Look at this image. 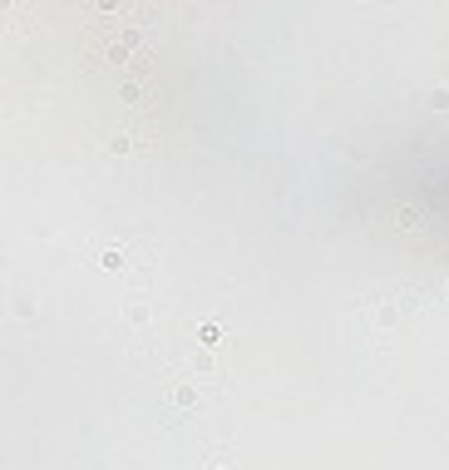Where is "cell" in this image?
<instances>
[{"mask_svg": "<svg viewBox=\"0 0 449 470\" xmlns=\"http://www.w3.org/2000/svg\"><path fill=\"white\" fill-rule=\"evenodd\" d=\"M425 287H375L365 302H361V322L375 342H390V337H400L415 317H420V307H425Z\"/></svg>", "mask_w": 449, "mask_h": 470, "instance_id": "cell-1", "label": "cell"}, {"mask_svg": "<svg viewBox=\"0 0 449 470\" xmlns=\"http://www.w3.org/2000/svg\"><path fill=\"white\" fill-rule=\"evenodd\" d=\"M207 470H233V465H222V460H217V465H207Z\"/></svg>", "mask_w": 449, "mask_h": 470, "instance_id": "cell-4", "label": "cell"}, {"mask_svg": "<svg viewBox=\"0 0 449 470\" xmlns=\"http://www.w3.org/2000/svg\"><path fill=\"white\" fill-rule=\"evenodd\" d=\"M444 297H449V282H444Z\"/></svg>", "mask_w": 449, "mask_h": 470, "instance_id": "cell-5", "label": "cell"}, {"mask_svg": "<svg viewBox=\"0 0 449 470\" xmlns=\"http://www.w3.org/2000/svg\"><path fill=\"white\" fill-rule=\"evenodd\" d=\"M430 109H449V89H444V84L430 94Z\"/></svg>", "mask_w": 449, "mask_h": 470, "instance_id": "cell-3", "label": "cell"}, {"mask_svg": "<svg viewBox=\"0 0 449 470\" xmlns=\"http://www.w3.org/2000/svg\"><path fill=\"white\" fill-rule=\"evenodd\" d=\"M207 391L203 386H193V381H178V386H168V406H198Z\"/></svg>", "mask_w": 449, "mask_h": 470, "instance_id": "cell-2", "label": "cell"}]
</instances>
